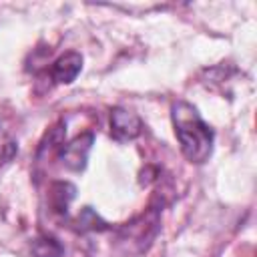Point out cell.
<instances>
[{
  "label": "cell",
  "instance_id": "6da1fadb",
  "mask_svg": "<svg viewBox=\"0 0 257 257\" xmlns=\"http://www.w3.org/2000/svg\"><path fill=\"white\" fill-rule=\"evenodd\" d=\"M171 118L183 155L191 163H205L213 151V128L201 118L197 108L185 100H177L173 104Z\"/></svg>",
  "mask_w": 257,
  "mask_h": 257
},
{
  "label": "cell",
  "instance_id": "7a4b0ae2",
  "mask_svg": "<svg viewBox=\"0 0 257 257\" xmlns=\"http://www.w3.org/2000/svg\"><path fill=\"white\" fill-rule=\"evenodd\" d=\"M92 143H94L92 133H84V135L74 137L70 143H62L56 149L60 163L70 171H82L86 167V159L92 149Z\"/></svg>",
  "mask_w": 257,
  "mask_h": 257
},
{
  "label": "cell",
  "instance_id": "3957f363",
  "mask_svg": "<svg viewBox=\"0 0 257 257\" xmlns=\"http://www.w3.org/2000/svg\"><path fill=\"white\" fill-rule=\"evenodd\" d=\"M143 133V120L139 114L124 110V108H114L110 112V135L118 143H128L135 141Z\"/></svg>",
  "mask_w": 257,
  "mask_h": 257
},
{
  "label": "cell",
  "instance_id": "277c9868",
  "mask_svg": "<svg viewBox=\"0 0 257 257\" xmlns=\"http://www.w3.org/2000/svg\"><path fill=\"white\" fill-rule=\"evenodd\" d=\"M82 68V56L74 50L70 52H64L62 56H58L52 66H50V78L56 82V84H68L72 82L78 72Z\"/></svg>",
  "mask_w": 257,
  "mask_h": 257
},
{
  "label": "cell",
  "instance_id": "5b68a950",
  "mask_svg": "<svg viewBox=\"0 0 257 257\" xmlns=\"http://www.w3.org/2000/svg\"><path fill=\"white\" fill-rule=\"evenodd\" d=\"M74 193H76L74 185H70V183H66V181L54 183V185L50 187V205H52V209H54L56 213H60V215H66L68 205H70V201L74 199Z\"/></svg>",
  "mask_w": 257,
  "mask_h": 257
},
{
  "label": "cell",
  "instance_id": "8992f818",
  "mask_svg": "<svg viewBox=\"0 0 257 257\" xmlns=\"http://www.w3.org/2000/svg\"><path fill=\"white\" fill-rule=\"evenodd\" d=\"M32 251H34L36 257H62V253H64L62 245L52 237L36 239L34 245H32Z\"/></svg>",
  "mask_w": 257,
  "mask_h": 257
}]
</instances>
